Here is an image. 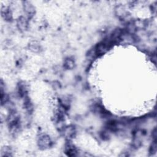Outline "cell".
<instances>
[{
    "label": "cell",
    "instance_id": "cell-1",
    "mask_svg": "<svg viewBox=\"0 0 157 157\" xmlns=\"http://www.w3.org/2000/svg\"><path fill=\"white\" fill-rule=\"evenodd\" d=\"M51 140L49 136L43 135L38 140V146L41 149H46L51 146Z\"/></svg>",
    "mask_w": 157,
    "mask_h": 157
},
{
    "label": "cell",
    "instance_id": "cell-2",
    "mask_svg": "<svg viewBox=\"0 0 157 157\" xmlns=\"http://www.w3.org/2000/svg\"><path fill=\"white\" fill-rule=\"evenodd\" d=\"M111 44V43L109 41L99 44L96 48V53L98 55L104 54L107 51L109 47V45Z\"/></svg>",
    "mask_w": 157,
    "mask_h": 157
},
{
    "label": "cell",
    "instance_id": "cell-3",
    "mask_svg": "<svg viewBox=\"0 0 157 157\" xmlns=\"http://www.w3.org/2000/svg\"><path fill=\"white\" fill-rule=\"evenodd\" d=\"M17 27L21 31H25L28 28V22L26 19L21 17L19 19L17 22Z\"/></svg>",
    "mask_w": 157,
    "mask_h": 157
},
{
    "label": "cell",
    "instance_id": "cell-4",
    "mask_svg": "<svg viewBox=\"0 0 157 157\" xmlns=\"http://www.w3.org/2000/svg\"><path fill=\"white\" fill-rule=\"evenodd\" d=\"M24 9L27 14V16L29 17H31L33 16L34 14V8L33 6L29 2H25V5H24Z\"/></svg>",
    "mask_w": 157,
    "mask_h": 157
},
{
    "label": "cell",
    "instance_id": "cell-5",
    "mask_svg": "<svg viewBox=\"0 0 157 157\" xmlns=\"http://www.w3.org/2000/svg\"><path fill=\"white\" fill-rule=\"evenodd\" d=\"M64 135L67 138H72V137L75 134V129L72 126H68L65 128L64 129Z\"/></svg>",
    "mask_w": 157,
    "mask_h": 157
},
{
    "label": "cell",
    "instance_id": "cell-6",
    "mask_svg": "<svg viewBox=\"0 0 157 157\" xmlns=\"http://www.w3.org/2000/svg\"><path fill=\"white\" fill-rule=\"evenodd\" d=\"M66 153L69 156H74L76 155L77 151L74 146H71L70 144H68L66 146Z\"/></svg>",
    "mask_w": 157,
    "mask_h": 157
},
{
    "label": "cell",
    "instance_id": "cell-7",
    "mask_svg": "<svg viewBox=\"0 0 157 157\" xmlns=\"http://www.w3.org/2000/svg\"><path fill=\"white\" fill-rule=\"evenodd\" d=\"M64 67L67 69H71L74 67V62L71 58L66 59L64 62Z\"/></svg>",
    "mask_w": 157,
    "mask_h": 157
},
{
    "label": "cell",
    "instance_id": "cell-8",
    "mask_svg": "<svg viewBox=\"0 0 157 157\" xmlns=\"http://www.w3.org/2000/svg\"><path fill=\"white\" fill-rule=\"evenodd\" d=\"M30 49L31 51L34 52H38L39 51L41 47L40 45L36 42H32L30 44Z\"/></svg>",
    "mask_w": 157,
    "mask_h": 157
}]
</instances>
